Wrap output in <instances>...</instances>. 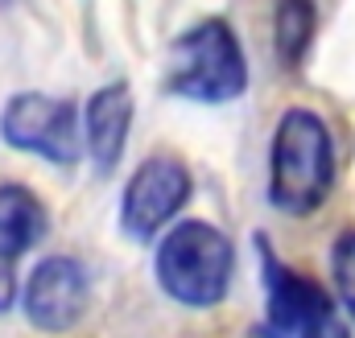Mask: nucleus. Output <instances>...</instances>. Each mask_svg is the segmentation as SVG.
Masks as SVG:
<instances>
[{"label":"nucleus","mask_w":355,"mask_h":338,"mask_svg":"<svg viewBox=\"0 0 355 338\" xmlns=\"http://www.w3.org/2000/svg\"><path fill=\"white\" fill-rule=\"evenodd\" d=\"M335 181V145L318 112L289 107L272 136L268 157V202L293 219L314 215Z\"/></svg>","instance_id":"obj_1"},{"label":"nucleus","mask_w":355,"mask_h":338,"mask_svg":"<svg viewBox=\"0 0 355 338\" xmlns=\"http://www.w3.org/2000/svg\"><path fill=\"white\" fill-rule=\"evenodd\" d=\"M232 240L211 223H178L157 248V281L182 305H215L232 285Z\"/></svg>","instance_id":"obj_2"},{"label":"nucleus","mask_w":355,"mask_h":338,"mask_svg":"<svg viewBox=\"0 0 355 338\" xmlns=\"http://www.w3.org/2000/svg\"><path fill=\"white\" fill-rule=\"evenodd\" d=\"M170 91L194 103H227L248 87V66L227 21L211 17L186 29L170 54Z\"/></svg>","instance_id":"obj_3"},{"label":"nucleus","mask_w":355,"mask_h":338,"mask_svg":"<svg viewBox=\"0 0 355 338\" xmlns=\"http://www.w3.org/2000/svg\"><path fill=\"white\" fill-rule=\"evenodd\" d=\"M265 260V338H347V326L335 310V301L306 281L302 272L277 264L268 248Z\"/></svg>","instance_id":"obj_4"},{"label":"nucleus","mask_w":355,"mask_h":338,"mask_svg":"<svg viewBox=\"0 0 355 338\" xmlns=\"http://www.w3.org/2000/svg\"><path fill=\"white\" fill-rule=\"evenodd\" d=\"M0 132L12 149L46 157L54 166H71L79 161V112L67 99L42 95V91H25L17 99H8L4 116H0Z\"/></svg>","instance_id":"obj_5"},{"label":"nucleus","mask_w":355,"mask_h":338,"mask_svg":"<svg viewBox=\"0 0 355 338\" xmlns=\"http://www.w3.org/2000/svg\"><path fill=\"white\" fill-rule=\"evenodd\" d=\"M190 198V173L174 157H149L132 173L124 202H120V223L132 240L157 235Z\"/></svg>","instance_id":"obj_6"},{"label":"nucleus","mask_w":355,"mask_h":338,"mask_svg":"<svg viewBox=\"0 0 355 338\" xmlns=\"http://www.w3.org/2000/svg\"><path fill=\"white\" fill-rule=\"evenodd\" d=\"M87 310V276L71 256H50L33 268L25 285V314L37 330L62 335Z\"/></svg>","instance_id":"obj_7"},{"label":"nucleus","mask_w":355,"mask_h":338,"mask_svg":"<svg viewBox=\"0 0 355 338\" xmlns=\"http://www.w3.org/2000/svg\"><path fill=\"white\" fill-rule=\"evenodd\" d=\"M132 124V91L128 83H112L103 91H95L87 103V153L99 173L120 161L124 153V136Z\"/></svg>","instance_id":"obj_8"},{"label":"nucleus","mask_w":355,"mask_h":338,"mask_svg":"<svg viewBox=\"0 0 355 338\" xmlns=\"http://www.w3.org/2000/svg\"><path fill=\"white\" fill-rule=\"evenodd\" d=\"M46 206L25 186H0V260L25 256L46 235Z\"/></svg>","instance_id":"obj_9"},{"label":"nucleus","mask_w":355,"mask_h":338,"mask_svg":"<svg viewBox=\"0 0 355 338\" xmlns=\"http://www.w3.org/2000/svg\"><path fill=\"white\" fill-rule=\"evenodd\" d=\"M272 37H277V54L289 66L302 62V54L310 50V37H314V0H281Z\"/></svg>","instance_id":"obj_10"},{"label":"nucleus","mask_w":355,"mask_h":338,"mask_svg":"<svg viewBox=\"0 0 355 338\" xmlns=\"http://www.w3.org/2000/svg\"><path fill=\"white\" fill-rule=\"evenodd\" d=\"M331 268H335V285H339V301L343 310L355 318V231L335 240V256H331Z\"/></svg>","instance_id":"obj_11"},{"label":"nucleus","mask_w":355,"mask_h":338,"mask_svg":"<svg viewBox=\"0 0 355 338\" xmlns=\"http://www.w3.org/2000/svg\"><path fill=\"white\" fill-rule=\"evenodd\" d=\"M12 297H17V276H12V264L0 260V314L12 305Z\"/></svg>","instance_id":"obj_12"}]
</instances>
